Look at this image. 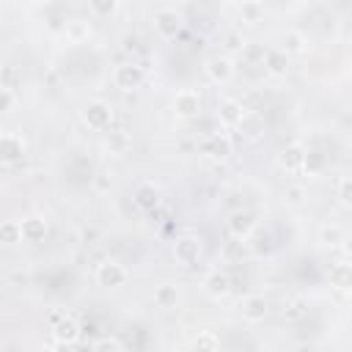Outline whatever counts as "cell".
I'll return each instance as SVG.
<instances>
[{
    "instance_id": "cell-9",
    "label": "cell",
    "mask_w": 352,
    "mask_h": 352,
    "mask_svg": "<svg viewBox=\"0 0 352 352\" xmlns=\"http://www.w3.org/2000/svg\"><path fill=\"white\" fill-rule=\"evenodd\" d=\"M226 228H228L231 239H245L248 242V236L256 231V214L248 212V209H239L226 220Z\"/></svg>"
},
{
    "instance_id": "cell-36",
    "label": "cell",
    "mask_w": 352,
    "mask_h": 352,
    "mask_svg": "<svg viewBox=\"0 0 352 352\" xmlns=\"http://www.w3.org/2000/svg\"><path fill=\"white\" fill-rule=\"evenodd\" d=\"M302 198H305V187H300V184L286 187V201H289V204H300Z\"/></svg>"
},
{
    "instance_id": "cell-23",
    "label": "cell",
    "mask_w": 352,
    "mask_h": 352,
    "mask_svg": "<svg viewBox=\"0 0 352 352\" xmlns=\"http://www.w3.org/2000/svg\"><path fill=\"white\" fill-rule=\"evenodd\" d=\"M22 228V242H41L47 236V220L44 217H25L19 223Z\"/></svg>"
},
{
    "instance_id": "cell-24",
    "label": "cell",
    "mask_w": 352,
    "mask_h": 352,
    "mask_svg": "<svg viewBox=\"0 0 352 352\" xmlns=\"http://www.w3.org/2000/svg\"><path fill=\"white\" fill-rule=\"evenodd\" d=\"M349 283H352V267H349L346 261H336V264L330 267V286L346 292Z\"/></svg>"
},
{
    "instance_id": "cell-20",
    "label": "cell",
    "mask_w": 352,
    "mask_h": 352,
    "mask_svg": "<svg viewBox=\"0 0 352 352\" xmlns=\"http://www.w3.org/2000/svg\"><path fill=\"white\" fill-rule=\"evenodd\" d=\"M104 148L110 154H116V157L126 154L132 148V135L126 129H110V132H104Z\"/></svg>"
},
{
    "instance_id": "cell-27",
    "label": "cell",
    "mask_w": 352,
    "mask_h": 352,
    "mask_svg": "<svg viewBox=\"0 0 352 352\" xmlns=\"http://www.w3.org/2000/svg\"><path fill=\"white\" fill-rule=\"evenodd\" d=\"M19 242H22L19 220H3L0 223V245H19Z\"/></svg>"
},
{
    "instance_id": "cell-33",
    "label": "cell",
    "mask_w": 352,
    "mask_h": 352,
    "mask_svg": "<svg viewBox=\"0 0 352 352\" xmlns=\"http://www.w3.org/2000/svg\"><path fill=\"white\" fill-rule=\"evenodd\" d=\"M88 8H91L94 14H99V16H107V14H116L118 3H116V0H91Z\"/></svg>"
},
{
    "instance_id": "cell-8",
    "label": "cell",
    "mask_w": 352,
    "mask_h": 352,
    "mask_svg": "<svg viewBox=\"0 0 352 352\" xmlns=\"http://www.w3.org/2000/svg\"><path fill=\"white\" fill-rule=\"evenodd\" d=\"M305 154H308V148L302 143H289L278 151V168L286 173H297L305 165Z\"/></svg>"
},
{
    "instance_id": "cell-22",
    "label": "cell",
    "mask_w": 352,
    "mask_h": 352,
    "mask_svg": "<svg viewBox=\"0 0 352 352\" xmlns=\"http://www.w3.org/2000/svg\"><path fill=\"white\" fill-rule=\"evenodd\" d=\"M261 66H264V72L267 74H272V77H283L286 72H289V58L280 52V50H267L264 52V60H261Z\"/></svg>"
},
{
    "instance_id": "cell-2",
    "label": "cell",
    "mask_w": 352,
    "mask_h": 352,
    "mask_svg": "<svg viewBox=\"0 0 352 352\" xmlns=\"http://www.w3.org/2000/svg\"><path fill=\"white\" fill-rule=\"evenodd\" d=\"M94 275H96V283L104 286V289H118V286H124L129 280V270L116 258H107V261L96 264Z\"/></svg>"
},
{
    "instance_id": "cell-25",
    "label": "cell",
    "mask_w": 352,
    "mask_h": 352,
    "mask_svg": "<svg viewBox=\"0 0 352 352\" xmlns=\"http://www.w3.org/2000/svg\"><path fill=\"white\" fill-rule=\"evenodd\" d=\"M192 352H220V338L212 330H198V336L190 344Z\"/></svg>"
},
{
    "instance_id": "cell-5",
    "label": "cell",
    "mask_w": 352,
    "mask_h": 352,
    "mask_svg": "<svg viewBox=\"0 0 352 352\" xmlns=\"http://www.w3.org/2000/svg\"><path fill=\"white\" fill-rule=\"evenodd\" d=\"M173 258H176V264L184 267V270L195 267L198 258H201V239H195V236H179V239L173 242Z\"/></svg>"
},
{
    "instance_id": "cell-4",
    "label": "cell",
    "mask_w": 352,
    "mask_h": 352,
    "mask_svg": "<svg viewBox=\"0 0 352 352\" xmlns=\"http://www.w3.org/2000/svg\"><path fill=\"white\" fill-rule=\"evenodd\" d=\"M143 82V66L135 63V60H126V63H118L113 69V85L118 91H132Z\"/></svg>"
},
{
    "instance_id": "cell-31",
    "label": "cell",
    "mask_w": 352,
    "mask_h": 352,
    "mask_svg": "<svg viewBox=\"0 0 352 352\" xmlns=\"http://www.w3.org/2000/svg\"><path fill=\"white\" fill-rule=\"evenodd\" d=\"M305 314H308V308H305L302 300H292V302H286V308H283V316H286L289 322H297V319H302Z\"/></svg>"
},
{
    "instance_id": "cell-17",
    "label": "cell",
    "mask_w": 352,
    "mask_h": 352,
    "mask_svg": "<svg viewBox=\"0 0 352 352\" xmlns=\"http://www.w3.org/2000/svg\"><path fill=\"white\" fill-rule=\"evenodd\" d=\"M50 330H52V338L58 344H63V346H69V344H74L80 338V324L72 316H60Z\"/></svg>"
},
{
    "instance_id": "cell-16",
    "label": "cell",
    "mask_w": 352,
    "mask_h": 352,
    "mask_svg": "<svg viewBox=\"0 0 352 352\" xmlns=\"http://www.w3.org/2000/svg\"><path fill=\"white\" fill-rule=\"evenodd\" d=\"M242 113H245V107H242L239 99L226 96V99L217 102V121H220L223 126H236L239 118H242Z\"/></svg>"
},
{
    "instance_id": "cell-15",
    "label": "cell",
    "mask_w": 352,
    "mask_h": 352,
    "mask_svg": "<svg viewBox=\"0 0 352 352\" xmlns=\"http://www.w3.org/2000/svg\"><path fill=\"white\" fill-rule=\"evenodd\" d=\"M236 129H239L242 138L256 140V138L264 135V116L258 110H245L242 118H239V124H236Z\"/></svg>"
},
{
    "instance_id": "cell-19",
    "label": "cell",
    "mask_w": 352,
    "mask_h": 352,
    "mask_svg": "<svg viewBox=\"0 0 352 352\" xmlns=\"http://www.w3.org/2000/svg\"><path fill=\"white\" fill-rule=\"evenodd\" d=\"M63 33H66V38H69L72 44H82V41L91 38V22L82 19V16H72V19H66Z\"/></svg>"
},
{
    "instance_id": "cell-34",
    "label": "cell",
    "mask_w": 352,
    "mask_h": 352,
    "mask_svg": "<svg viewBox=\"0 0 352 352\" xmlns=\"http://www.w3.org/2000/svg\"><path fill=\"white\" fill-rule=\"evenodd\" d=\"M94 352H126L124 346H121V341H116V338H99L96 344H94Z\"/></svg>"
},
{
    "instance_id": "cell-6",
    "label": "cell",
    "mask_w": 352,
    "mask_h": 352,
    "mask_svg": "<svg viewBox=\"0 0 352 352\" xmlns=\"http://www.w3.org/2000/svg\"><path fill=\"white\" fill-rule=\"evenodd\" d=\"M198 154L206 157V160H223L231 154V140L220 132H209L198 140Z\"/></svg>"
},
{
    "instance_id": "cell-38",
    "label": "cell",
    "mask_w": 352,
    "mask_h": 352,
    "mask_svg": "<svg viewBox=\"0 0 352 352\" xmlns=\"http://www.w3.org/2000/svg\"><path fill=\"white\" fill-rule=\"evenodd\" d=\"M275 352H283V349H275Z\"/></svg>"
},
{
    "instance_id": "cell-13",
    "label": "cell",
    "mask_w": 352,
    "mask_h": 352,
    "mask_svg": "<svg viewBox=\"0 0 352 352\" xmlns=\"http://www.w3.org/2000/svg\"><path fill=\"white\" fill-rule=\"evenodd\" d=\"M275 50H280L286 58H289V55H302V52L308 50V36H305L302 30L286 28V30L280 33V44H278Z\"/></svg>"
},
{
    "instance_id": "cell-3",
    "label": "cell",
    "mask_w": 352,
    "mask_h": 352,
    "mask_svg": "<svg viewBox=\"0 0 352 352\" xmlns=\"http://www.w3.org/2000/svg\"><path fill=\"white\" fill-rule=\"evenodd\" d=\"M182 25H184L182 11H176V8H170V6H162V8L154 11V30H157L162 38H176L179 30H182Z\"/></svg>"
},
{
    "instance_id": "cell-18",
    "label": "cell",
    "mask_w": 352,
    "mask_h": 352,
    "mask_svg": "<svg viewBox=\"0 0 352 352\" xmlns=\"http://www.w3.org/2000/svg\"><path fill=\"white\" fill-rule=\"evenodd\" d=\"M132 201H135V206H138V209L151 212V209H157V204H160V190H157L151 182H143V184H138V187H135Z\"/></svg>"
},
{
    "instance_id": "cell-32",
    "label": "cell",
    "mask_w": 352,
    "mask_h": 352,
    "mask_svg": "<svg viewBox=\"0 0 352 352\" xmlns=\"http://www.w3.org/2000/svg\"><path fill=\"white\" fill-rule=\"evenodd\" d=\"M336 192H338L341 206H349V204H352V179H349V176H341V179H338Z\"/></svg>"
},
{
    "instance_id": "cell-26",
    "label": "cell",
    "mask_w": 352,
    "mask_h": 352,
    "mask_svg": "<svg viewBox=\"0 0 352 352\" xmlns=\"http://www.w3.org/2000/svg\"><path fill=\"white\" fill-rule=\"evenodd\" d=\"M220 256L228 261V264H236L248 256V242L245 239H228L223 248H220Z\"/></svg>"
},
{
    "instance_id": "cell-7",
    "label": "cell",
    "mask_w": 352,
    "mask_h": 352,
    "mask_svg": "<svg viewBox=\"0 0 352 352\" xmlns=\"http://www.w3.org/2000/svg\"><path fill=\"white\" fill-rule=\"evenodd\" d=\"M204 72H206V77H209L212 82L226 85V82L234 77V60H231L228 55H212V58H206Z\"/></svg>"
},
{
    "instance_id": "cell-1",
    "label": "cell",
    "mask_w": 352,
    "mask_h": 352,
    "mask_svg": "<svg viewBox=\"0 0 352 352\" xmlns=\"http://www.w3.org/2000/svg\"><path fill=\"white\" fill-rule=\"evenodd\" d=\"M80 116H82V124L88 129H94V132H107L110 124H113V107L107 102H102V99L88 102Z\"/></svg>"
},
{
    "instance_id": "cell-37",
    "label": "cell",
    "mask_w": 352,
    "mask_h": 352,
    "mask_svg": "<svg viewBox=\"0 0 352 352\" xmlns=\"http://www.w3.org/2000/svg\"><path fill=\"white\" fill-rule=\"evenodd\" d=\"M96 187H99V192H107L110 190V176L107 173H99L96 176Z\"/></svg>"
},
{
    "instance_id": "cell-30",
    "label": "cell",
    "mask_w": 352,
    "mask_h": 352,
    "mask_svg": "<svg viewBox=\"0 0 352 352\" xmlns=\"http://www.w3.org/2000/svg\"><path fill=\"white\" fill-rule=\"evenodd\" d=\"M236 11L242 14L245 22H258V19L264 16V6H261V3H242Z\"/></svg>"
},
{
    "instance_id": "cell-12",
    "label": "cell",
    "mask_w": 352,
    "mask_h": 352,
    "mask_svg": "<svg viewBox=\"0 0 352 352\" xmlns=\"http://www.w3.org/2000/svg\"><path fill=\"white\" fill-rule=\"evenodd\" d=\"M267 297L264 294H248L242 302H239V316L245 319V322H250V324H258V322H264V316H267Z\"/></svg>"
},
{
    "instance_id": "cell-14",
    "label": "cell",
    "mask_w": 352,
    "mask_h": 352,
    "mask_svg": "<svg viewBox=\"0 0 352 352\" xmlns=\"http://www.w3.org/2000/svg\"><path fill=\"white\" fill-rule=\"evenodd\" d=\"M201 286H204V292H206L209 297L223 300V297H228V292H231V278H228L226 272H220V270H212V272L204 275Z\"/></svg>"
},
{
    "instance_id": "cell-10",
    "label": "cell",
    "mask_w": 352,
    "mask_h": 352,
    "mask_svg": "<svg viewBox=\"0 0 352 352\" xmlns=\"http://www.w3.org/2000/svg\"><path fill=\"white\" fill-rule=\"evenodd\" d=\"M25 157V140L16 132L0 135V162L3 165H16Z\"/></svg>"
},
{
    "instance_id": "cell-21",
    "label": "cell",
    "mask_w": 352,
    "mask_h": 352,
    "mask_svg": "<svg viewBox=\"0 0 352 352\" xmlns=\"http://www.w3.org/2000/svg\"><path fill=\"white\" fill-rule=\"evenodd\" d=\"M179 300H182V294H179V289H176L173 283H160V286L154 289V305L162 308V311L179 308Z\"/></svg>"
},
{
    "instance_id": "cell-29",
    "label": "cell",
    "mask_w": 352,
    "mask_h": 352,
    "mask_svg": "<svg viewBox=\"0 0 352 352\" xmlns=\"http://www.w3.org/2000/svg\"><path fill=\"white\" fill-rule=\"evenodd\" d=\"M19 82H22V72H19L16 66H3V69H0V88L14 91Z\"/></svg>"
},
{
    "instance_id": "cell-28",
    "label": "cell",
    "mask_w": 352,
    "mask_h": 352,
    "mask_svg": "<svg viewBox=\"0 0 352 352\" xmlns=\"http://www.w3.org/2000/svg\"><path fill=\"white\" fill-rule=\"evenodd\" d=\"M319 242H322V245H330V248L341 245V242H344V228L336 226V223H324V226L319 228Z\"/></svg>"
},
{
    "instance_id": "cell-35",
    "label": "cell",
    "mask_w": 352,
    "mask_h": 352,
    "mask_svg": "<svg viewBox=\"0 0 352 352\" xmlns=\"http://www.w3.org/2000/svg\"><path fill=\"white\" fill-rule=\"evenodd\" d=\"M16 104V94L8 88H0V113H11Z\"/></svg>"
},
{
    "instance_id": "cell-11",
    "label": "cell",
    "mask_w": 352,
    "mask_h": 352,
    "mask_svg": "<svg viewBox=\"0 0 352 352\" xmlns=\"http://www.w3.org/2000/svg\"><path fill=\"white\" fill-rule=\"evenodd\" d=\"M173 113L179 118H192L201 113V94L192 91V88H182L173 99Z\"/></svg>"
}]
</instances>
